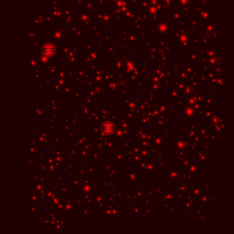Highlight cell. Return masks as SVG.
<instances>
[{
	"label": "cell",
	"mask_w": 234,
	"mask_h": 234,
	"mask_svg": "<svg viewBox=\"0 0 234 234\" xmlns=\"http://www.w3.org/2000/svg\"><path fill=\"white\" fill-rule=\"evenodd\" d=\"M55 52H56V49L51 44H47L43 47V53H45L46 55L51 56V55L55 54Z\"/></svg>",
	"instance_id": "obj_1"
},
{
	"label": "cell",
	"mask_w": 234,
	"mask_h": 234,
	"mask_svg": "<svg viewBox=\"0 0 234 234\" xmlns=\"http://www.w3.org/2000/svg\"><path fill=\"white\" fill-rule=\"evenodd\" d=\"M103 130L104 131V133L106 134H111L113 133V131L115 130V126L112 123H105L103 126Z\"/></svg>",
	"instance_id": "obj_2"
}]
</instances>
